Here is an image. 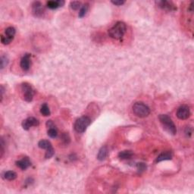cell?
<instances>
[{
  "label": "cell",
  "mask_w": 194,
  "mask_h": 194,
  "mask_svg": "<svg viewBox=\"0 0 194 194\" xmlns=\"http://www.w3.org/2000/svg\"><path fill=\"white\" fill-rule=\"evenodd\" d=\"M15 33H16V31H15V28L13 27H9L6 29V31H5V34H6V36L10 38H12L14 39V36L15 35Z\"/></svg>",
  "instance_id": "ac0fdd59"
},
{
  "label": "cell",
  "mask_w": 194,
  "mask_h": 194,
  "mask_svg": "<svg viewBox=\"0 0 194 194\" xmlns=\"http://www.w3.org/2000/svg\"><path fill=\"white\" fill-rule=\"evenodd\" d=\"M88 9H89V4L88 3L84 4V5L81 8V10H80L79 11V14H78L79 18H83V17L86 15V12L88 11Z\"/></svg>",
  "instance_id": "ffe728a7"
},
{
  "label": "cell",
  "mask_w": 194,
  "mask_h": 194,
  "mask_svg": "<svg viewBox=\"0 0 194 194\" xmlns=\"http://www.w3.org/2000/svg\"><path fill=\"white\" fill-rule=\"evenodd\" d=\"M190 127H187V128H186V131H185V133L186 135H187V137H190L191 136V133H192V129H190V131H189V129H190Z\"/></svg>",
  "instance_id": "f546056e"
},
{
  "label": "cell",
  "mask_w": 194,
  "mask_h": 194,
  "mask_svg": "<svg viewBox=\"0 0 194 194\" xmlns=\"http://www.w3.org/2000/svg\"><path fill=\"white\" fill-rule=\"evenodd\" d=\"M38 146L43 149H48L50 147H52V146L51 143L46 140H42L40 142L38 143Z\"/></svg>",
  "instance_id": "e0dca14e"
},
{
  "label": "cell",
  "mask_w": 194,
  "mask_h": 194,
  "mask_svg": "<svg viewBox=\"0 0 194 194\" xmlns=\"http://www.w3.org/2000/svg\"><path fill=\"white\" fill-rule=\"evenodd\" d=\"M47 133H48V137H50L51 138H56L58 136L57 129H56V128H48Z\"/></svg>",
  "instance_id": "44dd1931"
},
{
  "label": "cell",
  "mask_w": 194,
  "mask_h": 194,
  "mask_svg": "<svg viewBox=\"0 0 194 194\" xmlns=\"http://www.w3.org/2000/svg\"><path fill=\"white\" fill-rule=\"evenodd\" d=\"M172 158V153L171 152H165L162 154H160L156 159L157 162L165 161V160H171Z\"/></svg>",
  "instance_id": "5bb4252c"
},
{
  "label": "cell",
  "mask_w": 194,
  "mask_h": 194,
  "mask_svg": "<svg viewBox=\"0 0 194 194\" xmlns=\"http://www.w3.org/2000/svg\"><path fill=\"white\" fill-rule=\"evenodd\" d=\"M16 165L18 166L19 168L24 171V170L27 169L31 165V160L29 159L28 157H24L22 159L19 160V161H17Z\"/></svg>",
  "instance_id": "30bf717a"
},
{
  "label": "cell",
  "mask_w": 194,
  "mask_h": 194,
  "mask_svg": "<svg viewBox=\"0 0 194 194\" xmlns=\"http://www.w3.org/2000/svg\"><path fill=\"white\" fill-rule=\"evenodd\" d=\"M91 123L90 118L87 116H83L77 119L74 123V130L77 133H83Z\"/></svg>",
  "instance_id": "277c9868"
},
{
  "label": "cell",
  "mask_w": 194,
  "mask_h": 194,
  "mask_svg": "<svg viewBox=\"0 0 194 194\" xmlns=\"http://www.w3.org/2000/svg\"><path fill=\"white\" fill-rule=\"evenodd\" d=\"M64 4H65V1L58 0V1H48V2H47L46 5L48 9H56L58 8L64 6Z\"/></svg>",
  "instance_id": "7c38bea8"
},
{
  "label": "cell",
  "mask_w": 194,
  "mask_h": 194,
  "mask_svg": "<svg viewBox=\"0 0 194 194\" xmlns=\"http://www.w3.org/2000/svg\"><path fill=\"white\" fill-rule=\"evenodd\" d=\"M133 152L131 150H124V151L120 152L118 154V157L121 159H128L133 156Z\"/></svg>",
  "instance_id": "9a60e30c"
},
{
  "label": "cell",
  "mask_w": 194,
  "mask_h": 194,
  "mask_svg": "<svg viewBox=\"0 0 194 194\" xmlns=\"http://www.w3.org/2000/svg\"><path fill=\"white\" fill-rule=\"evenodd\" d=\"M12 40V38L8 37L6 35H2V36H1V42H2V44H4V45H8V44H9Z\"/></svg>",
  "instance_id": "7402d4cb"
},
{
  "label": "cell",
  "mask_w": 194,
  "mask_h": 194,
  "mask_svg": "<svg viewBox=\"0 0 194 194\" xmlns=\"http://www.w3.org/2000/svg\"><path fill=\"white\" fill-rule=\"evenodd\" d=\"M124 1H111V3L115 5V6H121L124 3Z\"/></svg>",
  "instance_id": "f1b7e54d"
},
{
  "label": "cell",
  "mask_w": 194,
  "mask_h": 194,
  "mask_svg": "<svg viewBox=\"0 0 194 194\" xmlns=\"http://www.w3.org/2000/svg\"><path fill=\"white\" fill-rule=\"evenodd\" d=\"M31 65V54L27 53L22 57L21 60V68L24 71H27L30 69Z\"/></svg>",
  "instance_id": "ba28073f"
},
{
  "label": "cell",
  "mask_w": 194,
  "mask_h": 194,
  "mask_svg": "<svg viewBox=\"0 0 194 194\" xmlns=\"http://www.w3.org/2000/svg\"><path fill=\"white\" fill-rule=\"evenodd\" d=\"M40 112L44 116H48L50 115V109L48 108V105L46 103H44V104L42 105L41 108H40Z\"/></svg>",
  "instance_id": "d6986e66"
},
{
  "label": "cell",
  "mask_w": 194,
  "mask_h": 194,
  "mask_svg": "<svg viewBox=\"0 0 194 194\" xmlns=\"http://www.w3.org/2000/svg\"><path fill=\"white\" fill-rule=\"evenodd\" d=\"M190 116V110L186 105L180 106L177 111V117L180 120H186Z\"/></svg>",
  "instance_id": "8992f818"
},
{
  "label": "cell",
  "mask_w": 194,
  "mask_h": 194,
  "mask_svg": "<svg viewBox=\"0 0 194 194\" xmlns=\"http://www.w3.org/2000/svg\"><path fill=\"white\" fill-rule=\"evenodd\" d=\"M127 31V26L125 23L122 21H118L108 31V34L111 38L115 40H120L125 34Z\"/></svg>",
  "instance_id": "6da1fadb"
},
{
  "label": "cell",
  "mask_w": 194,
  "mask_h": 194,
  "mask_svg": "<svg viewBox=\"0 0 194 194\" xmlns=\"http://www.w3.org/2000/svg\"><path fill=\"white\" fill-rule=\"evenodd\" d=\"M22 128H24V130L25 131H28L31 127H36V126L39 125V121L36 118L34 117H30L27 118V119L24 120L22 121Z\"/></svg>",
  "instance_id": "52a82bcc"
},
{
  "label": "cell",
  "mask_w": 194,
  "mask_h": 194,
  "mask_svg": "<svg viewBox=\"0 0 194 194\" xmlns=\"http://www.w3.org/2000/svg\"><path fill=\"white\" fill-rule=\"evenodd\" d=\"M137 169L140 172H143L146 169V165L144 163H138L137 164Z\"/></svg>",
  "instance_id": "484cf974"
},
{
  "label": "cell",
  "mask_w": 194,
  "mask_h": 194,
  "mask_svg": "<svg viewBox=\"0 0 194 194\" xmlns=\"http://www.w3.org/2000/svg\"><path fill=\"white\" fill-rule=\"evenodd\" d=\"M158 6L161 9L166 10V11H173L175 10L176 8L174 7V5L171 2H168V1H158L156 2Z\"/></svg>",
  "instance_id": "8fae6325"
},
{
  "label": "cell",
  "mask_w": 194,
  "mask_h": 194,
  "mask_svg": "<svg viewBox=\"0 0 194 194\" xmlns=\"http://www.w3.org/2000/svg\"><path fill=\"white\" fill-rule=\"evenodd\" d=\"M81 2H78V1H73V2H71L70 3V7L73 10H77L81 8Z\"/></svg>",
  "instance_id": "603a6c76"
},
{
  "label": "cell",
  "mask_w": 194,
  "mask_h": 194,
  "mask_svg": "<svg viewBox=\"0 0 194 194\" xmlns=\"http://www.w3.org/2000/svg\"><path fill=\"white\" fill-rule=\"evenodd\" d=\"M43 5L40 2H34L32 5L33 13L36 17H41L44 12Z\"/></svg>",
  "instance_id": "9c48e42d"
},
{
  "label": "cell",
  "mask_w": 194,
  "mask_h": 194,
  "mask_svg": "<svg viewBox=\"0 0 194 194\" xmlns=\"http://www.w3.org/2000/svg\"><path fill=\"white\" fill-rule=\"evenodd\" d=\"M55 151L54 149L52 147H50L49 149H46V155H45V158H50L53 156V155H54Z\"/></svg>",
  "instance_id": "cb8c5ba5"
},
{
  "label": "cell",
  "mask_w": 194,
  "mask_h": 194,
  "mask_svg": "<svg viewBox=\"0 0 194 194\" xmlns=\"http://www.w3.org/2000/svg\"><path fill=\"white\" fill-rule=\"evenodd\" d=\"M61 139H62V140L65 143H68L69 141H70V138H69L68 135L67 134V133H64V134H62V136H61Z\"/></svg>",
  "instance_id": "4316f807"
},
{
  "label": "cell",
  "mask_w": 194,
  "mask_h": 194,
  "mask_svg": "<svg viewBox=\"0 0 194 194\" xmlns=\"http://www.w3.org/2000/svg\"><path fill=\"white\" fill-rule=\"evenodd\" d=\"M159 121L162 127L166 131L171 135H175L177 133L176 126L173 122L172 119L167 115H160Z\"/></svg>",
  "instance_id": "7a4b0ae2"
},
{
  "label": "cell",
  "mask_w": 194,
  "mask_h": 194,
  "mask_svg": "<svg viewBox=\"0 0 194 194\" xmlns=\"http://www.w3.org/2000/svg\"><path fill=\"white\" fill-rule=\"evenodd\" d=\"M21 90L23 92L24 99L30 103L33 100L34 96V90L32 88V86L27 83H24L21 85Z\"/></svg>",
  "instance_id": "5b68a950"
},
{
  "label": "cell",
  "mask_w": 194,
  "mask_h": 194,
  "mask_svg": "<svg viewBox=\"0 0 194 194\" xmlns=\"http://www.w3.org/2000/svg\"><path fill=\"white\" fill-rule=\"evenodd\" d=\"M133 111L139 118H146L150 114V108L143 103H136L133 106Z\"/></svg>",
  "instance_id": "3957f363"
},
{
  "label": "cell",
  "mask_w": 194,
  "mask_h": 194,
  "mask_svg": "<svg viewBox=\"0 0 194 194\" xmlns=\"http://www.w3.org/2000/svg\"><path fill=\"white\" fill-rule=\"evenodd\" d=\"M108 148L106 146H103L99 149L98 155H97V158L99 160V161H103L106 158V157L108 156Z\"/></svg>",
  "instance_id": "4fadbf2b"
},
{
  "label": "cell",
  "mask_w": 194,
  "mask_h": 194,
  "mask_svg": "<svg viewBox=\"0 0 194 194\" xmlns=\"http://www.w3.org/2000/svg\"><path fill=\"white\" fill-rule=\"evenodd\" d=\"M9 63V59H8L7 56H2L1 57V69H3Z\"/></svg>",
  "instance_id": "d4e9b609"
},
{
  "label": "cell",
  "mask_w": 194,
  "mask_h": 194,
  "mask_svg": "<svg viewBox=\"0 0 194 194\" xmlns=\"http://www.w3.org/2000/svg\"><path fill=\"white\" fill-rule=\"evenodd\" d=\"M3 178L8 180H13L17 178V174L14 171H8L3 174Z\"/></svg>",
  "instance_id": "2e32d148"
},
{
  "label": "cell",
  "mask_w": 194,
  "mask_h": 194,
  "mask_svg": "<svg viewBox=\"0 0 194 194\" xmlns=\"http://www.w3.org/2000/svg\"><path fill=\"white\" fill-rule=\"evenodd\" d=\"M46 127L48 128H56V126H55V124L53 122H52V121L49 120V121H47L46 122Z\"/></svg>",
  "instance_id": "83f0119b"
}]
</instances>
